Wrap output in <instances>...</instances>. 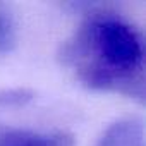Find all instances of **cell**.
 I'll return each instance as SVG.
<instances>
[{
  "mask_svg": "<svg viewBox=\"0 0 146 146\" xmlns=\"http://www.w3.org/2000/svg\"><path fill=\"white\" fill-rule=\"evenodd\" d=\"M57 58L90 90L146 98V48L136 24L105 4H86L79 26L58 46Z\"/></svg>",
  "mask_w": 146,
  "mask_h": 146,
  "instance_id": "1",
  "label": "cell"
},
{
  "mask_svg": "<svg viewBox=\"0 0 146 146\" xmlns=\"http://www.w3.org/2000/svg\"><path fill=\"white\" fill-rule=\"evenodd\" d=\"M0 146H76V141L74 136L65 131L41 134L23 127L0 124Z\"/></svg>",
  "mask_w": 146,
  "mask_h": 146,
  "instance_id": "2",
  "label": "cell"
},
{
  "mask_svg": "<svg viewBox=\"0 0 146 146\" xmlns=\"http://www.w3.org/2000/svg\"><path fill=\"white\" fill-rule=\"evenodd\" d=\"M144 122L139 117H120L110 122L95 146H144Z\"/></svg>",
  "mask_w": 146,
  "mask_h": 146,
  "instance_id": "3",
  "label": "cell"
},
{
  "mask_svg": "<svg viewBox=\"0 0 146 146\" xmlns=\"http://www.w3.org/2000/svg\"><path fill=\"white\" fill-rule=\"evenodd\" d=\"M17 33H16V23L12 14L0 5V53L11 52L16 46Z\"/></svg>",
  "mask_w": 146,
  "mask_h": 146,
  "instance_id": "4",
  "label": "cell"
},
{
  "mask_svg": "<svg viewBox=\"0 0 146 146\" xmlns=\"http://www.w3.org/2000/svg\"><path fill=\"white\" fill-rule=\"evenodd\" d=\"M36 98V91L28 86H12L0 90V107H23Z\"/></svg>",
  "mask_w": 146,
  "mask_h": 146,
  "instance_id": "5",
  "label": "cell"
}]
</instances>
